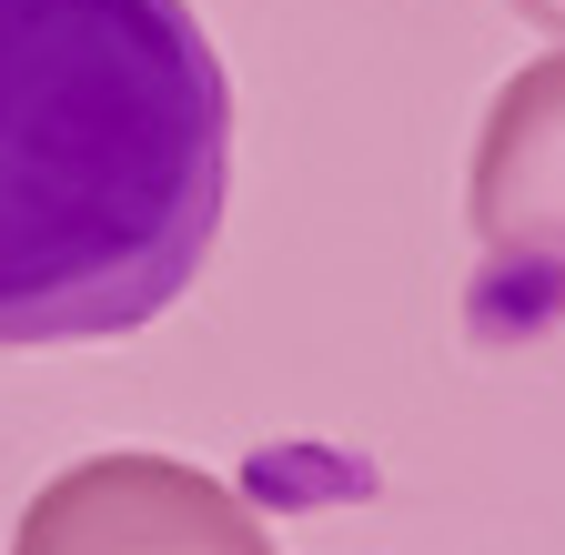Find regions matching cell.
<instances>
[{
  "instance_id": "1",
  "label": "cell",
  "mask_w": 565,
  "mask_h": 555,
  "mask_svg": "<svg viewBox=\"0 0 565 555\" xmlns=\"http://www.w3.org/2000/svg\"><path fill=\"white\" fill-rule=\"evenodd\" d=\"M223 192L233 82L192 0H0V354L162 323Z\"/></svg>"
},
{
  "instance_id": "2",
  "label": "cell",
  "mask_w": 565,
  "mask_h": 555,
  "mask_svg": "<svg viewBox=\"0 0 565 555\" xmlns=\"http://www.w3.org/2000/svg\"><path fill=\"white\" fill-rule=\"evenodd\" d=\"M465 223L484 243V313L555 323L565 313V51L525 61L494 92L465 172Z\"/></svg>"
},
{
  "instance_id": "3",
  "label": "cell",
  "mask_w": 565,
  "mask_h": 555,
  "mask_svg": "<svg viewBox=\"0 0 565 555\" xmlns=\"http://www.w3.org/2000/svg\"><path fill=\"white\" fill-rule=\"evenodd\" d=\"M11 555H282V545L223 474L111 445V455L61 465L21 505Z\"/></svg>"
},
{
  "instance_id": "4",
  "label": "cell",
  "mask_w": 565,
  "mask_h": 555,
  "mask_svg": "<svg viewBox=\"0 0 565 555\" xmlns=\"http://www.w3.org/2000/svg\"><path fill=\"white\" fill-rule=\"evenodd\" d=\"M515 11H525L535 31H555V41H565V0H515Z\"/></svg>"
}]
</instances>
